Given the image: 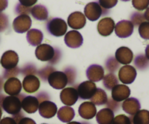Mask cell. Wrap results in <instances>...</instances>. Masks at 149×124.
<instances>
[{"label": "cell", "instance_id": "1", "mask_svg": "<svg viewBox=\"0 0 149 124\" xmlns=\"http://www.w3.org/2000/svg\"><path fill=\"white\" fill-rule=\"evenodd\" d=\"M36 57L42 62H48L50 65L59 62L62 57V52L58 47H53L47 44H42L36 46Z\"/></svg>", "mask_w": 149, "mask_h": 124}, {"label": "cell", "instance_id": "2", "mask_svg": "<svg viewBox=\"0 0 149 124\" xmlns=\"http://www.w3.org/2000/svg\"><path fill=\"white\" fill-rule=\"evenodd\" d=\"M25 94H20L17 96H7L4 97L1 107L8 114L15 116L21 111V101Z\"/></svg>", "mask_w": 149, "mask_h": 124}, {"label": "cell", "instance_id": "3", "mask_svg": "<svg viewBox=\"0 0 149 124\" xmlns=\"http://www.w3.org/2000/svg\"><path fill=\"white\" fill-rule=\"evenodd\" d=\"M68 26L65 20L60 17H54L47 21L46 29L50 35L60 37L66 33Z\"/></svg>", "mask_w": 149, "mask_h": 124}, {"label": "cell", "instance_id": "4", "mask_svg": "<svg viewBox=\"0 0 149 124\" xmlns=\"http://www.w3.org/2000/svg\"><path fill=\"white\" fill-rule=\"evenodd\" d=\"M109 10L100 7L97 1H92L85 6L84 10V16L90 21H96L101 16L109 14Z\"/></svg>", "mask_w": 149, "mask_h": 124}, {"label": "cell", "instance_id": "5", "mask_svg": "<svg viewBox=\"0 0 149 124\" xmlns=\"http://www.w3.org/2000/svg\"><path fill=\"white\" fill-rule=\"evenodd\" d=\"M47 82L55 89H63L68 85L67 76L63 71H55L51 73L47 78Z\"/></svg>", "mask_w": 149, "mask_h": 124}, {"label": "cell", "instance_id": "6", "mask_svg": "<svg viewBox=\"0 0 149 124\" xmlns=\"http://www.w3.org/2000/svg\"><path fill=\"white\" fill-rule=\"evenodd\" d=\"M79 98L81 100H90L96 91L97 87L94 82L90 81H83L77 87Z\"/></svg>", "mask_w": 149, "mask_h": 124}, {"label": "cell", "instance_id": "7", "mask_svg": "<svg viewBox=\"0 0 149 124\" xmlns=\"http://www.w3.org/2000/svg\"><path fill=\"white\" fill-rule=\"evenodd\" d=\"M32 21L28 15H20L14 19L13 27L15 31L18 33H23L30 30Z\"/></svg>", "mask_w": 149, "mask_h": 124}, {"label": "cell", "instance_id": "8", "mask_svg": "<svg viewBox=\"0 0 149 124\" xmlns=\"http://www.w3.org/2000/svg\"><path fill=\"white\" fill-rule=\"evenodd\" d=\"M115 33L119 38H127L132 34L134 26L130 20H122L115 25Z\"/></svg>", "mask_w": 149, "mask_h": 124}, {"label": "cell", "instance_id": "9", "mask_svg": "<svg viewBox=\"0 0 149 124\" xmlns=\"http://www.w3.org/2000/svg\"><path fill=\"white\" fill-rule=\"evenodd\" d=\"M60 99L63 104L66 106H72L79 99L78 92L76 87H67L62 89L60 94Z\"/></svg>", "mask_w": 149, "mask_h": 124}, {"label": "cell", "instance_id": "10", "mask_svg": "<svg viewBox=\"0 0 149 124\" xmlns=\"http://www.w3.org/2000/svg\"><path fill=\"white\" fill-rule=\"evenodd\" d=\"M136 76L137 71L132 65H124L119 71V79L125 84H130L133 83Z\"/></svg>", "mask_w": 149, "mask_h": 124}, {"label": "cell", "instance_id": "11", "mask_svg": "<svg viewBox=\"0 0 149 124\" xmlns=\"http://www.w3.org/2000/svg\"><path fill=\"white\" fill-rule=\"evenodd\" d=\"M64 42L67 46L73 49L80 47L83 44L82 35L76 30H69L65 34Z\"/></svg>", "mask_w": 149, "mask_h": 124}, {"label": "cell", "instance_id": "12", "mask_svg": "<svg viewBox=\"0 0 149 124\" xmlns=\"http://www.w3.org/2000/svg\"><path fill=\"white\" fill-rule=\"evenodd\" d=\"M39 115L44 118H51L57 114L58 107L54 103L50 100L44 101L39 104Z\"/></svg>", "mask_w": 149, "mask_h": 124}, {"label": "cell", "instance_id": "13", "mask_svg": "<svg viewBox=\"0 0 149 124\" xmlns=\"http://www.w3.org/2000/svg\"><path fill=\"white\" fill-rule=\"evenodd\" d=\"M86 23V17L81 12H74L70 14L68 17V26L74 30L83 28L85 26Z\"/></svg>", "mask_w": 149, "mask_h": 124}, {"label": "cell", "instance_id": "14", "mask_svg": "<svg viewBox=\"0 0 149 124\" xmlns=\"http://www.w3.org/2000/svg\"><path fill=\"white\" fill-rule=\"evenodd\" d=\"M104 68L101 65L93 64L90 65L86 70V76L92 82H99L104 77Z\"/></svg>", "mask_w": 149, "mask_h": 124}, {"label": "cell", "instance_id": "15", "mask_svg": "<svg viewBox=\"0 0 149 124\" xmlns=\"http://www.w3.org/2000/svg\"><path fill=\"white\" fill-rule=\"evenodd\" d=\"M19 57L15 51L9 50L3 54L1 59V63L5 70L12 69L17 67Z\"/></svg>", "mask_w": 149, "mask_h": 124}, {"label": "cell", "instance_id": "16", "mask_svg": "<svg viewBox=\"0 0 149 124\" xmlns=\"http://www.w3.org/2000/svg\"><path fill=\"white\" fill-rule=\"evenodd\" d=\"M22 87L26 92L35 93L40 87L39 78L35 75H28L24 77L22 82Z\"/></svg>", "mask_w": 149, "mask_h": 124}, {"label": "cell", "instance_id": "17", "mask_svg": "<svg viewBox=\"0 0 149 124\" xmlns=\"http://www.w3.org/2000/svg\"><path fill=\"white\" fill-rule=\"evenodd\" d=\"M130 89L125 84H117L111 89V98L116 102L121 103L129 98Z\"/></svg>", "mask_w": 149, "mask_h": 124}, {"label": "cell", "instance_id": "18", "mask_svg": "<svg viewBox=\"0 0 149 124\" xmlns=\"http://www.w3.org/2000/svg\"><path fill=\"white\" fill-rule=\"evenodd\" d=\"M115 23L111 17H103L97 23V29L99 34L103 36H108L114 30Z\"/></svg>", "mask_w": 149, "mask_h": 124}, {"label": "cell", "instance_id": "19", "mask_svg": "<svg viewBox=\"0 0 149 124\" xmlns=\"http://www.w3.org/2000/svg\"><path fill=\"white\" fill-rule=\"evenodd\" d=\"M4 89L10 96H17L21 92L22 84L16 77L8 78L4 83Z\"/></svg>", "mask_w": 149, "mask_h": 124}, {"label": "cell", "instance_id": "20", "mask_svg": "<svg viewBox=\"0 0 149 124\" xmlns=\"http://www.w3.org/2000/svg\"><path fill=\"white\" fill-rule=\"evenodd\" d=\"M79 115L85 120L93 119L97 114L96 106L92 102H84L79 107Z\"/></svg>", "mask_w": 149, "mask_h": 124}, {"label": "cell", "instance_id": "21", "mask_svg": "<svg viewBox=\"0 0 149 124\" xmlns=\"http://www.w3.org/2000/svg\"><path fill=\"white\" fill-rule=\"evenodd\" d=\"M115 58L120 64L128 65L130 64L133 60V52L127 46H121L116 51Z\"/></svg>", "mask_w": 149, "mask_h": 124}, {"label": "cell", "instance_id": "22", "mask_svg": "<svg viewBox=\"0 0 149 124\" xmlns=\"http://www.w3.org/2000/svg\"><path fill=\"white\" fill-rule=\"evenodd\" d=\"M39 103L35 96H25L21 101V107L29 114L36 113L39 109Z\"/></svg>", "mask_w": 149, "mask_h": 124}, {"label": "cell", "instance_id": "23", "mask_svg": "<svg viewBox=\"0 0 149 124\" xmlns=\"http://www.w3.org/2000/svg\"><path fill=\"white\" fill-rule=\"evenodd\" d=\"M141 103L138 99L135 97H129L122 104V110L130 116H133L141 110Z\"/></svg>", "mask_w": 149, "mask_h": 124}, {"label": "cell", "instance_id": "24", "mask_svg": "<svg viewBox=\"0 0 149 124\" xmlns=\"http://www.w3.org/2000/svg\"><path fill=\"white\" fill-rule=\"evenodd\" d=\"M43 33L40 30L36 28L30 29L27 31L26 39L28 43L33 46H37L41 44L43 40Z\"/></svg>", "mask_w": 149, "mask_h": 124}, {"label": "cell", "instance_id": "25", "mask_svg": "<svg viewBox=\"0 0 149 124\" xmlns=\"http://www.w3.org/2000/svg\"><path fill=\"white\" fill-rule=\"evenodd\" d=\"M57 117L63 123H69L75 117V111L70 106H63L57 112Z\"/></svg>", "mask_w": 149, "mask_h": 124}, {"label": "cell", "instance_id": "26", "mask_svg": "<svg viewBox=\"0 0 149 124\" xmlns=\"http://www.w3.org/2000/svg\"><path fill=\"white\" fill-rule=\"evenodd\" d=\"M96 121L99 124H111L114 118V113L110 109L103 108L96 114Z\"/></svg>", "mask_w": 149, "mask_h": 124}, {"label": "cell", "instance_id": "27", "mask_svg": "<svg viewBox=\"0 0 149 124\" xmlns=\"http://www.w3.org/2000/svg\"><path fill=\"white\" fill-rule=\"evenodd\" d=\"M31 14L34 19L40 21L47 20L48 18V10L45 6L42 4H37L31 7Z\"/></svg>", "mask_w": 149, "mask_h": 124}, {"label": "cell", "instance_id": "28", "mask_svg": "<svg viewBox=\"0 0 149 124\" xmlns=\"http://www.w3.org/2000/svg\"><path fill=\"white\" fill-rule=\"evenodd\" d=\"M131 124H149V111L140 110L135 115L130 117Z\"/></svg>", "mask_w": 149, "mask_h": 124}, {"label": "cell", "instance_id": "29", "mask_svg": "<svg viewBox=\"0 0 149 124\" xmlns=\"http://www.w3.org/2000/svg\"><path fill=\"white\" fill-rule=\"evenodd\" d=\"M92 103L95 105L101 106L106 105L108 100V96L106 91L100 88H97L96 91L90 99Z\"/></svg>", "mask_w": 149, "mask_h": 124}, {"label": "cell", "instance_id": "30", "mask_svg": "<svg viewBox=\"0 0 149 124\" xmlns=\"http://www.w3.org/2000/svg\"><path fill=\"white\" fill-rule=\"evenodd\" d=\"M117 84H119V79L114 73H109L103 77V85L106 89L111 90Z\"/></svg>", "mask_w": 149, "mask_h": 124}, {"label": "cell", "instance_id": "31", "mask_svg": "<svg viewBox=\"0 0 149 124\" xmlns=\"http://www.w3.org/2000/svg\"><path fill=\"white\" fill-rule=\"evenodd\" d=\"M134 64L138 69L141 70V71H144L149 67V60L147 59L145 55L140 54L135 57Z\"/></svg>", "mask_w": 149, "mask_h": 124}, {"label": "cell", "instance_id": "32", "mask_svg": "<svg viewBox=\"0 0 149 124\" xmlns=\"http://www.w3.org/2000/svg\"><path fill=\"white\" fill-rule=\"evenodd\" d=\"M105 66H106V70L109 73H114L119 68L120 63L116 60L114 57H110L106 60V62H105Z\"/></svg>", "mask_w": 149, "mask_h": 124}, {"label": "cell", "instance_id": "33", "mask_svg": "<svg viewBox=\"0 0 149 124\" xmlns=\"http://www.w3.org/2000/svg\"><path fill=\"white\" fill-rule=\"evenodd\" d=\"M55 71H56V69H55L54 67H52V65H47V66L44 67V68L39 70V71H37V74H36V75H38V76H39L44 82H47L49 76L50 75L51 73H52Z\"/></svg>", "mask_w": 149, "mask_h": 124}, {"label": "cell", "instance_id": "34", "mask_svg": "<svg viewBox=\"0 0 149 124\" xmlns=\"http://www.w3.org/2000/svg\"><path fill=\"white\" fill-rule=\"evenodd\" d=\"M64 73L66 75L68 79V84L69 86L74 85L77 78V70L72 66H68L64 69Z\"/></svg>", "mask_w": 149, "mask_h": 124}, {"label": "cell", "instance_id": "35", "mask_svg": "<svg viewBox=\"0 0 149 124\" xmlns=\"http://www.w3.org/2000/svg\"><path fill=\"white\" fill-rule=\"evenodd\" d=\"M37 68L33 63H27L22 68H20V73L26 76L28 75H35L37 74Z\"/></svg>", "mask_w": 149, "mask_h": 124}, {"label": "cell", "instance_id": "36", "mask_svg": "<svg viewBox=\"0 0 149 124\" xmlns=\"http://www.w3.org/2000/svg\"><path fill=\"white\" fill-rule=\"evenodd\" d=\"M146 19L144 15L139 12H135L130 15V21L134 26H138L142 23L145 22Z\"/></svg>", "mask_w": 149, "mask_h": 124}, {"label": "cell", "instance_id": "37", "mask_svg": "<svg viewBox=\"0 0 149 124\" xmlns=\"http://www.w3.org/2000/svg\"><path fill=\"white\" fill-rule=\"evenodd\" d=\"M138 32L141 38L149 40V22L145 21L141 23L138 27Z\"/></svg>", "mask_w": 149, "mask_h": 124}, {"label": "cell", "instance_id": "38", "mask_svg": "<svg viewBox=\"0 0 149 124\" xmlns=\"http://www.w3.org/2000/svg\"><path fill=\"white\" fill-rule=\"evenodd\" d=\"M132 6L139 11H143L148 7L149 0H132Z\"/></svg>", "mask_w": 149, "mask_h": 124}, {"label": "cell", "instance_id": "39", "mask_svg": "<svg viewBox=\"0 0 149 124\" xmlns=\"http://www.w3.org/2000/svg\"><path fill=\"white\" fill-rule=\"evenodd\" d=\"M20 73V68L18 67H15L12 69L5 70L3 73V78L4 79H8L10 78H14V77L17 76Z\"/></svg>", "mask_w": 149, "mask_h": 124}, {"label": "cell", "instance_id": "40", "mask_svg": "<svg viewBox=\"0 0 149 124\" xmlns=\"http://www.w3.org/2000/svg\"><path fill=\"white\" fill-rule=\"evenodd\" d=\"M121 103L116 102L113 100L112 98H108L107 103H106V105L107 108L111 110L113 113H116L119 111V108L121 107Z\"/></svg>", "mask_w": 149, "mask_h": 124}, {"label": "cell", "instance_id": "41", "mask_svg": "<svg viewBox=\"0 0 149 124\" xmlns=\"http://www.w3.org/2000/svg\"><path fill=\"white\" fill-rule=\"evenodd\" d=\"M111 124H131V121L130 117L124 114H121L114 117Z\"/></svg>", "mask_w": 149, "mask_h": 124}, {"label": "cell", "instance_id": "42", "mask_svg": "<svg viewBox=\"0 0 149 124\" xmlns=\"http://www.w3.org/2000/svg\"><path fill=\"white\" fill-rule=\"evenodd\" d=\"M118 0H98L100 7L106 10H110L116 5Z\"/></svg>", "mask_w": 149, "mask_h": 124}, {"label": "cell", "instance_id": "43", "mask_svg": "<svg viewBox=\"0 0 149 124\" xmlns=\"http://www.w3.org/2000/svg\"><path fill=\"white\" fill-rule=\"evenodd\" d=\"M31 7H26V6H23L22 4H20V3H17L16 4L15 7V11L16 14L19 15H29V14H31Z\"/></svg>", "mask_w": 149, "mask_h": 124}, {"label": "cell", "instance_id": "44", "mask_svg": "<svg viewBox=\"0 0 149 124\" xmlns=\"http://www.w3.org/2000/svg\"><path fill=\"white\" fill-rule=\"evenodd\" d=\"M9 20L7 15L0 12V32H3L8 28Z\"/></svg>", "mask_w": 149, "mask_h": 124}, {"label": "cell", "instance_id": "45", "mask_svg": "<svg viewBox=\"0 0 149 124\" xmlns=\"http://www.w3.org/2000/svg\"><path fill=\"white\" fill-rule=\"evenodd\" d=\"M35 97L37 98L39 104H40L41 103H42V102L47 101V100H49L51 99L49 94H48L47 92H46V91H41V92L38 93Z\"/></svg>", "mask_w": 149, "mask_h": 124}, {"label": "cell", "instance_id": "46", "mask_svg": "<svg viewBox=\"0 0 149 124\" xmlns=\"http://www.w3.org/2000/svg\"><path fill=\"white\" fill-rule=\"evenodd\" d=\"M37 1L38 0H19V3L26 7H31L37 2Z\"/></svg>", "mask_w": 149, "mask_h": 124}, {"label": "cell", "instance_id": "47", "mask_svg": "<svg viewBox=\"0 0 149 124\" xmlns=\"http://www.w3.org/2000/svg\"><path fill=\"white\" fill-rule=\"evenodd\" d=\"M17 124H36V123L33 119L30 118L24 117L22 119H20V121L17 123Z\"/></svg>", "mask_w": 149, "mask_h": 124}, {"label": "cell", "instance_id": "48", "mask_svg": "<svg viewBox=\"0 0 149 124\" xmlns=\"http://www.w3.org/2000/svg\"><path fill=\"white\" fill-rule=\"evenodd\" d=\"M0 124H17V122L10 117H6L3 118L0 122Z\"/></svg>", "mask_w": 149, "mask_h": 124}, {"label": "cell", "instance_id": "49", "mask_svg": "<svg viewBox=\"0 0 149 124\" xmlns=\"http://www.w3.org/2000/svg\"><path fill=\"white\" fill-rule=\"evenodd\" d=\"M24 117H25L24 113H23V112H22V111H20V113H17V114L15 115V116H13V117H12V118H13L14 119V120L15 121L17 122V123L19 121H20V119H22L23 118H24Z\"/></svg>", "mask_w": 149, "mask_h": 124}, {"label": "cell", "instance_id": "50", "mask_svg": "<svg viewBox=\"0 0 149 124\" xmlns=\"http://www.w3.org/2000/svg\"><path fill=\"white\" fill-rule=\"evenodd\" d=\"M8 6V1L7 0H0V12L4 11Z\"/></svg>", "mask_w": 149, "mask_h": 124}, {"label": "cell", "instance_id": "51", "mask_svg": "<svg viewBox=\"0 0 149 124\" xmlns=\"http://www.w3.org/2000/svg\"><path fill=\"white\" fill-rule=\"evenodd\" d=\"M67 124H91L90 122L87 121H71Z\"/></svg>", "mask_w": 149, "mask_h": 124}, {"label": "cell", "instance_id": "52", "mask_svg": "<svg viewBox=\"0 0 149 124\" xmlns=\"http://www.w3.org/2000/svg\"><path fill=\"white\" fill-rule=\"evenodd\" d=\"M143 15H144V17H145L146 20L148 22H149V7L146 9V10L145 13H144Z\"/></svg>", "mask_w": 149, "mask_h": 124}, {"label": "cell", "instance_id": "53", "mask_svg": "<svg viewBox=\"0 0 149 124\" xmlns=\"http://www.w3.org/2000/svg\"><path fill=\"white\" fill-rule=\"evenodd\" d=\"M145 55L146 57H147V59L149 60V44L147 45L146 48V50H145Z\"/></svg>", "mask_w": 149, "mask_h": 124}, {"label": "cell", "instance_id": "54", "mask_svg": "<svg viewBox=\"0 0 149 124\" xmlns=\"http://www.w3.org/2000/svg\"><path fill=\"white\" fill-rule=\"evenodd\" d=\"M2 84H3V79L0 77V91L1 90V87H2Z\"/></svg>", "mask_w": 149, "mask_h": 124}, {"label": "cell", "instance_id": "55", "mask_svg": "<svg viewBox=\"0 0 149 124\" xmlns=\"http://www.w3.org/2000/svg\"><path fill=\"white\" fill-rule=\"evenodd\" d=\"M1 108H0V118H1Z\"/></svg>", "mask_w": 149, "mask_h": 124}, {"label": "cell", "instance_id": "56", "mask_svg": "<svg viewBox=\"0 0 149 124\" xmlns=\"http://www.w3.org/2000/svg\"><path fill=\"white\" fill-rule=\"evenodd\" d=\"M122 1H130V0H122Z\"/></svg>", "mask_w": 149, "mask_h": 124}, {"label": "cell", "instance_id": "57", "mask_svg": "<svg viewBox=\"0 0 149 124\" xmlns=\"http://www.w3.org/2000/svg\"><path fill=\"white\" fill-rule=\"evenodd\" d=\"M42 124H47V123H42Z\"/></svg>", "mask_w": 149, "mask_h": 124}]
</instances>
